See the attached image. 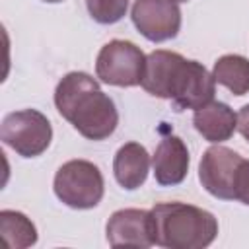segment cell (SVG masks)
<instances>
[{"label": "cell", "mask_w": 249, "mask_h": 249, "mask_svg": "<svg viewBox=\"0 0 249 249\" xmlns=\"http://www.w3.org/2000/svg\"><path fill=\"white\" fill-rule=\"evenodd\" d=\"M175 2H187V0H175Z\"/></svg>", "instance_id": "ffe728a7"}, {"label": "cell", "mask_w": 249, "mask_h": 249, "mask_svg": "<svg viewBox=\"0 0 249 249\" xmlns=\"http://www.w3.org/2000/svg\"><path fill=\"white\" fill-rule=\"evenodd\" d=\"M214 91H216V82L212 74L200 62L183 58L171 84L169 101L173 103L175 111H185V109L196 111L214 99Z\"/></svg>", "instance_id": "52a82bcc"}, {"label": "cell", "mask_w": 249, "mask_h": 249, "mask_svg": "<svg viewBox=\"0 0 249 249\" xmlns=\"http://www.w3.org/2000/svg\"><path fill=\"white\" fill-rule=\"evenodd\" d=\"M237 130L249 142V103L243 105L239 109V113H237Z\"/></svg>", "instance_id": "ac0fdd59"}, {"label": "cell", "mask_w": 249, "mask_h": 249, "mask_svg": "<svg viewBox=\"0 0 249 249\" xmlns=\"http://www.w3.org/2000/svg\"><path fill=\"white\" fill-rule=\"evenodd\" d=\"M189 161H191L189 150L179 136L169 134L161 138L152 156L156 181L161 187H173L183 183L189 173Z\"/></svg>", "instance_id": "30bf717a"}, {"label": "cell", "mask_w": 249, "mask_h": 249, "mask_svg": "<svg viewBox=\"0 0 249 249\" xmlns=\"http://www.w3.org/2000/svg\"><path fill=\"white\" fill-rule=\"evenodd\" d=\"M148 171H150V156L142 144L126 142L117 150L113 160V173L123 189L134 191L140 185H144Z\"/></svg>", "instance_id": "4fadbf2b"}, {"label": "cell", "mask_w": 249, "mask_h": 249, "mask_svg": "<svg viewBox=\"0 0 249 249\" xmlns=\"http://www.w3.org/2000/svg\"><path fill=\"white\" fill-rule=\"evenodd\" d=\"M130 18L134 27L152 43L169 41L181 29V10L175 0H134Z\"/></svg>", "instance_id": "ba28073f"}, {"label": "cell", "mask_w": 249, "mask_h": 249, "mask_svg": "<svg viewBox=\"0 0 249 249\" xmlns=\"http://www.w3.org/2000/svg\"><path fill=\"white\" fill-rule=\"evenodd\" d=\"M0 138L21 158H37L51 146L53 126L41 111L21 109L4 117Z\"/></svg>", "instance_id": "277c9868"}, {"label": "cell", "mask_w": 249, "mask_h": 249, "mask_svg": "<svg viewBox=\"0 0 249 249\" xmlns=\"http://www.w3.org/2000/svg\"><path fill=\"white\" fill-rule=\"evenodd\" d=\"M43 2H51V4H54V2H62V0H43Z\"/></svg>", "instance_id": "d6986e66"}, {"label": "cell", "mask_w": 249, "mask_h": 249, "mask_svg": "<svg viewBox=\"0 0 249 249\" xmlns=\"http://www.w3.org/2000/svg\"><path fill=\"white\" fill-rule=\"evenodd\" d=\"M107 241L113 247H152V214L142 208H123L111 214L105 226Z\"/></svg>", "instance_id": "9c48e42d"}, {"label": "cell", "mask_w": 249, "mask_h": 249, "mask_svg": "<svg viewBox=\"0 0 249 249\" xmlns=\"http://www.w3.org/2000/svg\"><path fill=\"white\" fill-rule=\"evenodd\" d=\"M154 245L165 249H204L218 235L212 212L187 202H158L150 210Z\"/></svg>", "instance_id": "7a4b0ae2"}, {"label": "cell", "mask_w": 249, "mask_h": 249, "mask_svg": "<svg viewBox=\"0 0 249 249\" xmlns=\"http://www.w3.org/2000/svg\"><path fill=\"white\" fill-rule=\"evenodd\" d=\"M212 78L233 95H245L249 91V60L241 54H224L214 62Z\"/></svg>", "instance_id": "5bb4252c"}, {"label": "cell", "mask_w": 249, "mask_h": 249, "mask_svg": "<svg viewBox=\"0 0 249 249\" xmlns=\"http://www.w3.org/2000/svg\"><path fill=\"white\" fill-rule=\"evenodd\" d=\"M243 158L226 146H210L198 163L202 187L220 200H235V181Z\"/></svg>", "instance_id": "8992f818"}, {"label": "cell", "mask_w": 249, "mask_h": 249, "mask_svg": "<svg viewBox=\"0 0 249 249\" xmlns=\"http://www.w3.org/2000/svg\"><path fill=\"white\" fill-rule=\"evenodd\" d=\"M60 202L76 210H88L101 202L105 183L99 167L88 160H70L62 163L53 183Z\"/></svg>", "instance_id": "3957f363"}, {"label": "cell", "mask_w": 249, "mask_h": 249, "mask_svg": "<svg viewBox=\"0 0 249 249\" xmlns=\"http://www.w3.org/2000/svg\"><path fill=\"white\" fill-rule=\"evenodd\" d=\"M193 124L204 140H208L212 144H220V142L230 140L231 134L235 132L237 115L233 113V109L228 103L212 99L210 103H206L195 111Z\"/></svg>", "instance_id": "8fae6325"}, {"label": "cell", "mask_w": 249, "mask_h": 249, "mask_svg": "<svg viewBox=\"0 0 249 249\" xmlns=\"http://www.w3.org/2000/svg\"><path fill=\"white\" fill-rule=\"evenodd\" d=\"M0 233L10 249H25L37 243V230L33 222L18 210L0 212Z\"/></svg>", "instance_id": "9a60e30c"}, {"label": "cell", "mask_w": 249, "mask_h": 249, "mask_svg": "<svg viewBox=\"0 0 249 249\" xmlns=\"http://www.w3.org/2000/svg\"><path fill=\"white\" fill-rule=\"evenodd\" d=\"M146 54L132 41L113 39L101 47L95 60V74L103 84L117 88L140 86Z\"/></svg>", "instance_id": "5b68a950"}, {"label": "cell", "mask_w": 249, "mask_h": 249, "mask_svg": "<svg viewBox=\"0 0 249 249\" xmlns=\"http://www.w3.org/2000/svg\"><path fill=\"white\" fill-rule=\"evenodd\" d=\"M183 58L185 56H181L179 53H173V51H163V49L152 51L146 56L140 86L154 97L169 99L171 82H173L175 72Z\"/></svg>", "instance_id": "7c38bea8"}, {"label": "cell", "mask_w": 249, "mask_h": 249, "mask_svg": "<svg viewBox=\"0 0 249 249\" xmlns=\"http://www.w3.org/2000/svg\"><path fill=\"white\" fill-rule=\"evenodd\" d=\"M54 105L62 119L93 142L109 138L119 124L113 99L103 93L97 80L86 72H68L56 84Z\"/></svg>", "instance_id": "6da1fadb"}, {"label": "cell", "mask_w": 249, "mask_h": 249, "mask_svg": "<svg viewBox=\"0 0 249 249\" xmlns=\"http://www.w3.org/2000/svg\"><path fill=\"white\" fill-rule=\"evenodd\" d=\"M89 16L103 25H111L123 19L128 10V0H86Z\"/></svg>", "instance_id": "2e32d148"}, {"label": "cell", "mask_w": 249, "mask_h": 249, "mask_svg": "<svg viewBox=\"0 0 249 249\" xmlns=\"http://www.w3.org/2000/svg\"><path fill=\"white\" fill-rule=\"evenodd\" d=\"M235 200L249 206V160H243L235 181Z\"/></svg>", "instance_id": "e0dca14e"}]
</instances>
